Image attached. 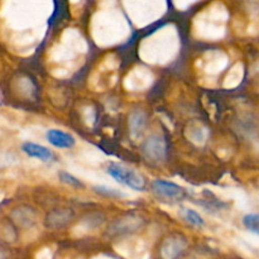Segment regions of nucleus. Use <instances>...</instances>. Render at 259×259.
I'll return each instance as SVG.
<instances>
[{
  "label": "nucleus",
  "instance_id": "1",
  "mask_svg": "<svg viewBox=\"0 0 259 259\" xmlns=\"http://www.w3.org/2000/svg\"><path fill=\"white\" fill-rule=\"evenodd\" d=\"M106 174L115 182L134 190V191H144L146 190V180L139 172L126 164L119 162H110L106 166Z\"/></svg>",
  "mask_w": 259,
  "mask_h": 259
},
{
  "label": "nucleus",
  "instance_id": "2",
  "mask_svg": "<svg viewBox=\"0 0 259 259\" xmlns=\"http://www.w3.org/2000/svg\"><path fill=\"white\" fill-rule=\"evenodd\" d=\"M151 190L157 199L168 204L181 201L185 197V190L176 182L167 181V180L158 179L152 181Z\"/></svg>",
  "mask_w": 259,
  "mask_h": 259
},
{
  "label": "nucleus",
  "instance_id": "3",
  "mask_svg": "<svg viewBox=\"0 0 259 259\" xmlns=\"http://www.w3.org/2000/svg\"><path fill=\"white\" fill-rule=\"evenodd\" d=\"M142 153L151 163L161 164L167 158V143L163 137L151 136L142 144Z\"/></svg>",
  "mask_w": 259,
  "mask_h": 259
},
{
  "label": "nucleus",
  "instance_id": "4",
  "mask_svg": "<svg viewBox=\"0 0 259 259\" xmlns=\"http://www.w3.org/2000/svg\"><path fill=\"white\" fill-rule=\"evenodd\" d=\"M10 220L20 229H29L37 223V214L34 209L28 205H20L10 212Z\"/></svg>",
  "mask_w": 259,
  "mask_h": 259
},
{
  "label": "nucleus",
  "instance_id": "5",
  "mask_svg": "<svg viewBox=\"0 0 259 259\" xmlns=\"http://www.w3.org/2000/svg\"><path fill=\"white\" fill-rule=\"evenodd\" d=\"M186 239L182 235H171L161 245V254L164 258H176L186 248Z\"/></svg>",
  "mask_w": 259,
  "mask_h": 259
},
{
  "label": "nucleus",
  "instance_id": "6",
  "mask_svg": "<svg viewBox=\"0 0 259 259\" xmlns=\"http://www.w3.org/2000/svg\"><path fill=\"white\" fill-rule=\"evenodd\" d=\"M46 138H47L48 143L56 148L68 149L72 148L76 144V139L73 138L72 134L61 131V129H50L46 134Z\"/></svg>",
  "mask_w": 259,
  "mask_h": 259
},
{
  "label": "nucleus",
  "instance_id": "7",
  "mask_svg": "<svg viewBox=\"0 0 259 259\" xmlns=\"http://www.w3.org/2000/svg\"><path fill=\"white\" fill-rule=\"evenodd\" d=\"M22 151L30 158H35L40 162H50L53 159V153L50 148L42 146V144L33 143V142L23 143Z\"/></svg>",
  "mask_w": 259,
  "mask_h": 259
},
{
  "label": "nucleus",
  "instance_id": "8",
  "mask_svg": "<svg viewBox=\"0 0 259 259\" xmlns=\"http://www.w3.org/2000/svg\"><path fill=\"white\" fill-rule=\"evenodd\" d=\"M73 218V212L70 209L52 210L46 217V227L51 229L62 228Z\"/></svg>",
  "mask_w": 259,
  "mask_h": 259
},
{
  "label": "nucleus",
  "instance_id": "9",
  "mask_svg": "<svg viewBox=\"0 0 259 259\" xmlns=\"http://www.w3.org/2000/svg\"><path fill=\"white\" fill-rule=\"evenodd\" d=\"M139 227H141V220H139V218L126 217L121 218L120 220L114 223V224L109 228V233H111L113 235L129 234V233L138 230Z\"/></svg>",
  "mask_w": 259,
  "mask_h": 259
},
{
  "label": "nucleus",
  "instance_id": "10",
  "mask_svg": "<svg viewBox=\"0 0 259 259\" xmlns=\"http://www.w3.org/2000/svg\"><path fill=\"white\" fill-rule=\"evenodd\" d=\"M147 115L143 110H134L129 116V133L132 138L138 139L146 129Z\"/></svg>",
  "mask_w": 259,
  "mask_h": 259
},
{
  "label": "nucleus",
  "instance_id": "11",
  "mask_svg": "<svg viewBox=\"0 0 259 259\" xmlns=\"http://www.w3.org/2000/svg\"><path fill=\"white\" fill-rule=\"evenodd\" d=\"M93 191L96 192L99 196L106 197V199L121 200L128 197V195H126L124 191H120V190L115 189V187L105 186V185H98V186H94Z\"/></svg>",
  "mask_w": 259,
  "mask_h": 259
},
{
  "label": "nucleus",
  "instance_id": "12",
  "mask_svg": "<svg viewBox=\"0 0 259 259\" xmlns=\"http://www.w3.org/2000/svg\"><path fill=\"white\" fill-rule=\"evenodd\" d=\"M180 214H181L182 219H184L187 224L191 225V227H195V228L205 227V220L202 219L201 215H200L197 211H195V210L189 209V207H182Z\"/></svg>",
  "mask_w": 259,
  "mask_h": 259
},
{
  "label": "nucleus",
  "instance_id": "13",
  "mask_svg": "<svg viewBox=\"0 0 259 259\" xmlns=\"http://www.w3.org/2000/svg\"><path fill=\"white\" fill-rule=\"evenodd\" d=\"M0 239L9 243L15 242V240H17L15 224L10 219L0 223Z\"/></svg>",
  "mask_w": 259,
  "mask_h": 259
},
{
  "label": "nucleus",
  "instance_id": "14",
  "mask_svg": "<svg viewBox=\"0 0 259 259\" xmlns=\"http://www.w3.org/2000/svg\"><path fill=\"white\" fill-rule=\"evenodd\" d=\"M243 225L247 228L249 232L259 234V214L257 212H250L243 218Z\"/></svg>",
  "mask_w": 259,
  "mask_h": 259
},
{
  "label": "nucleus",
  "instance_id": "15",
  "mask_svg": "<svg viewBox=\"0 0 259 259\" xmlns=\"http://www.w3.org/2000/svg\"><path fill=\"white\" fill-rule=\"evenodd\" d=\"M58 176H60V181L63 182L65 185H67V186L73 187V189H82L83 187L82 181H80V179L75 177L73 175L68 174V172L61 171L60 174H58Z\"/></svg>",
  "mask_w": 259,
  "mask_h": 259
}]
</instances>
